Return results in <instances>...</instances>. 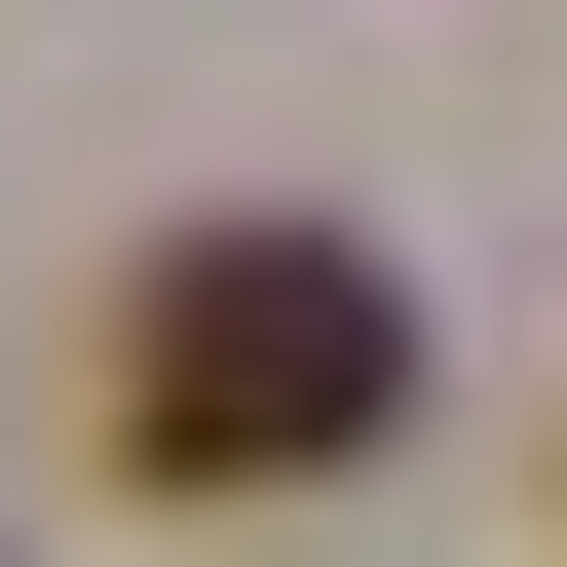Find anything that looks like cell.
Listing matches in <instances>:
<instances>
[{
  "label": "cell",
  "instance_id": "1",
  "mask_svg": "<svg viewBox=\"0 0 567 567\" xmlns=\"http://www.w3.org/2000/svg\"><path fill=\"white\" fill-rule=\"evenodd\" d=\"M379 416H416V303H379L341 227H189L152 303H114V454H152V492H303V454H379Z\"/></svg>",
  "mask_w": 567,
  "mask_h": 567
}]
</instances>
